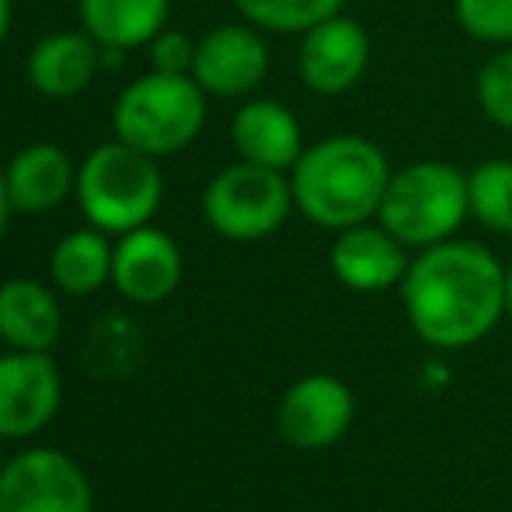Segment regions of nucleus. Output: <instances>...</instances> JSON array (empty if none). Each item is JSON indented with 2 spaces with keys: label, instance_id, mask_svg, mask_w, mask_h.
Here are the masks:
<instances>
[{
  "label": "nucleus",
  "instance_id": "1",
  "mask_svg": "<svg viewBox=\"0 0 512 512\" xmlns=\"http://www.w3.org/2000/svg\"><path fill=\"white\" fill-rule=\"evenodd\" d=\"M401 304L411 331L432 349L478 345L506 317V265L485 244L450 237L411 258Z\"/></svg>",
  "mask_w": 512,
  "mask_h": 512
},
{
  "label": "nucleus",
  "instance_id": "2",
  "mask_svg": "<svg viewBox=\"0 0 512 512\" xmlns=\"http://www.w3.org/2000/svg\"><path fill=\"white\" fill-rule=\"evenodd\" d=\"M394 168L380 143L359 133H335L310 143L290 168L300 216L331 234L377 220Z\"/></svg>",
  "mask_w": 512,
  "mask_h": 512
},
{
  "label": "nucleus",
  "instance_id": "3",
  "mask_svg": "<svg viewBox=\"0 0 512 512\" xmlns=\"http://www.w3.org/2000/svg\"><path fill=\"white\" fill-rule=\"evenodd\" d=\"M164 199V175L157 157L115 140L95 147L77 168V206L91 227L105 234H129L147 227Z\"/></svg>",
  "mask_w": 512,
  "mask_h": 512
},
{
  "label": "nucleus",
  "instance_id": "4",
  "mask_svg": "<svg viewBox=\"0 0 512 512\" xmlns=\"http://www.w3.org/2000/svg\"><path fill=\"white\" fill-rule=\"evenodd\" d=\"M206 91L192 74L150 70L119 95L112 112L115 140L150 157H171L192 147L206 126Z\"/></svg>",
  "mask_w": 512,
  "mask_h": 512
},
{
  "label": "nucleus",
  "instance_id": "5",
  "mask_svg": "<svg viewBox=\"0 0 512 512\" xmlns=\"http://www.w3.org/2000/svg\"><path fill=\"white\" fill-rule=\"evenodd\" d=\"M467 216L471 199L464 171L446 161H411L391 175L377 220L408 251H425L457 237Z\"/></svg>",
  "mask_w": 512,
  "mask_h": 512
},
{
  "label": "nucleus",
  "instance_id": "6",
  "mask_svg": "<svg viewBox=\"0 0 512 512\" xmlns=\"http://www.w3.org/2000/svg\"><path fill=\"white\" fill-rule=\"evenodd\" d=\"M293 209L297 203H293L290 175L248 161L223 168L203 192V216L209 230L237 244L272 237L290 220Z\"/></svg>",
  "mask_w": 512,
  "mask_h": 512
},
{
  "label": "nucleus",
  "instance_id": "7",
  "mask_svg": "<svg viewBox=\"0 0 512 512\" xmlns=\"http://www.w3.org/2000/svg\"><path fill=\"white\" fill-rule=\"evenodd\" d=\"M0 512H95V492L70 453L28 446L0 474Z\"/></svg>",
  "mask_w": 512,
  "mask_h": 512
},
{
  "label": "nucleus",
  "instance_id": "8",
  "mask_svg": "<svg viewBox=\"0 0 512 512\" xmlns=\"http://www.w3.org/2000/svg\"><path fill=\"white\" fill-rule=\"evenodd\" d=\"M370 56L373 42L363 21L338 11L300 35L297 70L310 95L342 98L366 77Z\"/></svg>",
  "mask_w": 512,
  "mask_h": 512
},
{
  "label": "nucleus",
  "instance_id": "9",
  "mask_svg": "<svg viewBox=\"0 0 512 512\" xmlns=\"http://www.w3.org/2000/svg\"><path fill=\"white\" fill-rule=\"evenodd\" d=\"M356 418L349 384L331 373H307L286 387L276 408V429L293 450H328L342 443Z\"/></svg>",
  "mask_w": 512,
  "mask_h": 512
},
{
  "label": "nucleus",
  "instance_id": "10",
  "mask_svg": "<svg viewBox=\"0 0 512 512\" xmlns=\"http://www.w3.org/2000/svg\"><path fill=\"white\" fill-rule=\"evenodd\" d=\"M63 401L60 366L49 352L11 349L0 356V439H25L56 418Z\"/></svg>",
  "mask_w": 512,
  "mask_h": 512
},
{
  "label": "nucleus",
  "instance_id": "11",
  "mask_svg": "<svg viewBox=\"0 0 512 512\" xmlns=\"http://www.w3.org/2000/svg\"><path fill=\"white\" fill-rule=\"evenodd\" d=\"M192 77L209 98H248L262 88L269 77V46L262 28L248 25H220L196 42V63Z\"/></svg>",
  "mask_w": 512,
  "mask_h": 512
},
{
  "label": "nucleus",
  "instance_id": "12",
  "mask_svg": "<svg viewBox=\"0 0 512 512\" xmlns=\"http://www.w3.org/2000/svg\"><path fill=\"white\" fill-rule=\"evenodd\" d=\"M182 251L171 234L157 227H136L119 237L112 251V286L136 307L168 300L182 283Z\"/></svg>",
  "mask_w": 512,
  "mask_h": 512
},
{
  "label": "nucleus",
  "instance_id": "13",
  "mask_svg": "<svg viewBox=\"0 0 512 512\" xmlns=\"http://www.w3.org/2000/svg\"><path fill=\"white\" fill-rule=\"evenodd\" d=\"M331 276L352 293H384L401 286L411 258L408 248L380 220L356 223L335 234L328 251Z\"/></svg>",
  "mask_w": 512,
  "mask_h": 512
},
{
  "label": "nucleus",
  "instance_id": "14",
  "mask_svg": "<svg viewBox=\"0 0 512 512\" xmlns=\"http://www.w3.org/2000/svg\"><path fill=\"white\" fill-rule=\"evenodd\" d=\"M230 140H234L241 161L286 171V175L307 147L300 119L293 115V108H286L276 98H248L237 108L234 122H230Z\"/></svg>",
  "mask_w": 512,
  "mask_h": 512
},
{
  "label": "nucleus",
  "instance_id": "15",
  "mask_svg": "<svg viewBox=\"0 0 512 512\" xmlns=\"http://www.w3.org/2000/svg\"><path fill=\"white\" fill-rule=\"evenodd\" d=\"M4 178L14 213L28 216L49 213L77 189L74 164H70L67 150H60L56 143H28V147H21L7 161Z\"/></svg>",
  "mask_w": 512,
  "mask_h": 512
},
{
  "label": "nucleus",
  "instance_id": "16",
  "mask_svg": "<svg viewBox=\"0 0 512 512\" xmlns=\"http://www.w3.org/2000/svg\"><path fill=\"white\" fill-rule=\"evenodd\" d=\"M102 46L88 32H53L28 53V81L42 98H74L95 81Z\"/></svg>",
  "mask_w": 512,
  "mask_h": 512
},
{
  "label": "nucleus",
  "instance_id": "17",
  "mask_svg": "<svg viewBox=\"0 0 512 512\" xmlns=\"http://www.w3.org/2000/svg\"><path fill=\"white\" fill-rule=\"evenodd\" d=\"M63 310L53 290L35 279L0 283V342L21 352H49L60 342Z\"/></svg>",
  "mask_w": 512,
  "mask_h": 512
},
{
  "label": "nucleus",
  "instance_id": "18",
  "mask_svg": "<svg viewBox=\"0 0 512 512\" xmlns=\"http://www.w3.org/2000/svg\"><path fill=\"white\" fill-rule=\"evenodd\" d=\"M171 0H81L84 32L102 49H140L168 28Z\"/></svg>",
  "mask_w": 512,
  "mask_h": 512
},
{
  "label": "nucleus",
  "instance_id": "19",
  "mask_svg": "<svg viewBox=\"0 0 512 512\" xmlns=\"http://www.w3.org/2000/svg\"><path fill=\"white\" fill-rule=\"evenodd\" d=\"M112 244L108 234L98 227L70 230L56 241L49 255V276L56 290L67 297H91L105 283H112Z\"/></svg>",
  "mask_w": 512,
  "mask_h": 512
},
{
  "label": "nucleus",
  "instance_id": "20",
  "mask_svg": "<svg viewBox=\"0 0 512 512\" xmlns=\"http://www.w3.org/2000/svg\"><path fill=\"white\" fill-rule=\"evenodd\" d=\"M467 199L471 216L492 234L512 237V161L492 157L467 171Z\"/></svg>",
  "mask_w": 512,
  "mask_h": 512
},
{
  "label": "nucleus",
  "instance_id": "21",
  "mask_svg": "<svg viewBox=\"0 0 512 512\" xmlns=\"http://www.w3.org/2000/svg\"><path fill=\"white\" fill-rule=\"evenodd\" d=\"M345 0H234L237 14L262 32L304 35L317 21L342 11Z\"/></svg>",
  "mask_w": 512,
  "mask_h": 512
},
{
  "label": "nucleus",
  "instance_id": "22",
  "mask_svg": "<svg viewBox=\"0 0 512 512\" xmlns=\"http://www.w3.org/2000/svg\"><path fill=\"white\" fill-rule=\"evenodd\" d=\"M474 95L485 119L512 136V46H502L492 60H485L474 81Z\"/></svg>",
  "mask_w": 512,
  "mask_h": 512
},
{
  "label": "nucleus",
  "instance_id": "23",
  "mask_svg": "<svg viewBox=\"0 0 512 512\" xmlns=\"http://www.w3.org/2000/svg\"><path fill=\"white\" fill-rule=\"evenodd\" d=\"M457 25L485 46H512V0H453Z\"/></svg>",
  "mask_w": 512,
  "mask_h": 512
},
{
  "label": "nucleus",
  "instance_id": "24",
  "mask_svg": "<svg viewBox=\"0 0 512 512\" xmlns=\"http://www.w3.org/2000/svg\"><path fill=\"white\" fill-rule=\"evenodd\" d=\"M150 49V70H161V74H192V63H196V42L185 32H157L147 42Z\"/></svg>",
  "mask_w": 512,
  "mask_h": 512
},
{
  "label": "nucleus",
  "instance_id": "25",
  "mask_svg": "<svg viewBox=\"0 0 512 512\" xmlns=\"http://www.w3.org/2000/svg\"><path fill=\"white\" fill-rule=\"evenodd\" d=\"M14 206H11V196H7V178H4V168H0V234H4L7 220H11Z\"/></svg>",
  "mask_w": 512,
  "mask_h": 512
},
{
  "label": "nucleus",
  "instance_id": "26",
  "mask_svg": "<svg viewBox=\"0 0 512 512\" xmlns=\"http://www.w3.org/2000/svg\"><path fill=\"white\" fill-rule=\"evenodd\" d=\"M11 32V0H0V42Z\"/></svg>",
  "mask_w": 512,
  "mask_h": 512
},
{
  "label": "nucleus",
  "instance_id": "27",
  "mask_svg": "<svg viewBox=\"0 0 512 512\" xmlns=\"http://www.w3.org/2000/svg\"><path fill=\"white\" fill-rule=\"evenodd\" d=\"M506 317L512 321V265H506Z\"/></svg>",
  "mask_w": 512,
  "mask_h": 512
},
{
  "label": "nucleus",
  "instance_id": "28",
  "mask_svg": "<svg viewBox=\"0 0 512 512\" xmlns=\"http://www.w3.org/2000/svg\"><path fill=\"white\" fill-rule=\"evenodd\" d=\"M4 467H7V457H4V446H0V474H4Z\"/></svg>",
  "mask_w": 512,
  "mask_h": 512
}]
</instances>
